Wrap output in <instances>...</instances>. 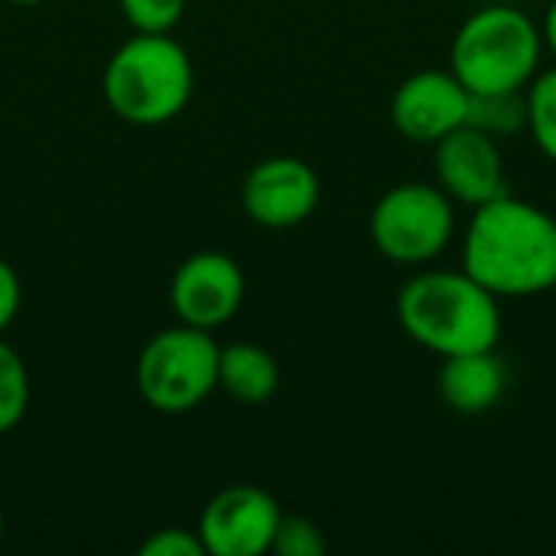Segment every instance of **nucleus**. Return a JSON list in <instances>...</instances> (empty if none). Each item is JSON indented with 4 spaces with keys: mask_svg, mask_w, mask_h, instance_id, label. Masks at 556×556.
I'll return each instance as SVG.
<instances>
[{
    "mask_svg": "<svg viewBox=\"0 0 556 556\" xmlns=\"http://www.w3.org/2000/svg\"><path fill=\"white\" fill-rule=\"evenodd\" d=\"M463 270L498 300L556 287V218L511 192L476 205L463 238Z\"/></svg>",
    "mask_w": 556,
    "mask_h": 556,
    "instance_id": "obj_1",
    "label": "nucleus"
},
{
    "mask_svg": "<svg viewBox=\"0 0 556 556\" xmlns=\"http://www.w3.org/2000/svg\"><path fill=\"white\" fill-rule=\"evenodd\" d=\"M401 329L427 352L450 358L489 352L502 339V306L472 274L420 270L397 293Z\"/></svg>",
    "mask_w": 556,
    "mask_h": 556,
    "instance_id": "obj_2",
    "label": "nucleus"
},
{
    "mask_svg": "<svg viewBox=\"0 0 556 556\" xmlns=\"http://www.w3.org/2000/svg\"><path fill=\"white\" fill-rule=\"evenodd\" d=\"M101 88L121 121L156 127L186 111L195 72L189 52L169 33H137L104 65Z\"/></svg>",
    "mask_w": 556,
    "mask_h": 556,
    "instance_id": "obj_3",
    "label": "nucleus"
},
{
    "mask_svg": "<svg viewBox=\"0 0 556 556\" xmlns=\"http://www.w3.org/2000/svg\"><path fill=\"white\" fill-rule=\"evenodd\" d=\"M541 55V26L518 7L492 3L476 10L453 36L450 68L469 94H508L531 85Z\"/></svg>",
    "mask_w": 556,
    "mask_h": 556,
    "instance_id": "obj_4",
    "label": "nucleus"
},
{
    "mask_svg": "<svg viewBox=\"0 0 556 556\" xmlns=\"http://www.w3.org/2000/svg\"><path fill=\"white\" fill-rule=\"evenodd\" d=\"M218 342L208 329L173 326L156 332L137 358V391L160 414H189L218 388Z\"/></svg>",
    "mask_w": 556,
    "mask_h": 556,
    "instance_id": "obj_5",
    "label": "nucleus"
},
{
    "mask_svg": "<svg viewBox=\"0 0 556 556\" xmlns=\"http://www.w3.org/2000/svg\"><path fill=\"white\" fill-rule=\"evenodd\" d=\"M371 244L394 264L424 267L437 261L456 235V202L430 182H401L371 208Z\"/></svg>",
    "mask_w": 556,
    "mask_h": 556,
    "instance_id": "obj_6",
    "label": "nucleus"
},
{
    "mask_svg": "<svg viewBox=\"0 0 556 556\" xmlns=\"http://www.w3.org/2000/svg\"><path fill=\"white\" fill-rule=\"evenodd\" d=\"M283 511L261 485H231L208 498L199 515V538L208 556H261L274 547Z\"/></svg>",
    "mask_w": 556,
    "mask_h": 556,
    "instance_id": "obj_7",
    "label": "nucleus"
},
{
    "mask_svg": "<svg viewBox=\"0 0 556 556\" xmlns=\"http://www.w3.org/2000/svg\"><path fill=\"white\" fill-rule=\"evenodd\" d=\"M244 303V270L222 251L186 257L169 280V306L179 323L195 329L225 326Z\"/></svg>",
    "mask_w": 556,
    "mask_h": 556,
    "instance_id": "obj_8",
    "label": "nucleus"
},
{
    "mask_svg": "<svg viewBox=\"0 0 556 556\" xmlns=\"http://www.w3.org/2000/svg\"><path fill=\"white\" fill-rule=\"evenodd\" d=\"M433 163H437V186L456 205L476 208L508 192L502 147L489 130L476 124H463L443 140H437Z\"/></svg>",
    "mask_w": 556,
    "mask_h": 556,
    "instance_id": "obj_9",
    "label": "nucleus"
},
{
    "mask_svg": "<svg viewBox=\"0 0 556 556\" xmlns=\"http://www.w3.org/2000/svg\"><path fill=\"white\" fill-rule=\"evenodd\" d=\"M472 94L453 68H427L404 78L391 98V121L414 143H437L469 124Z\"/></svg>",
    "mask_w": 556,
    "mask_h": 556,
    "instance_id": "obj_10",
    "label": "nucleus"
},
{
    "mask_svg": "<svg viewBox=\"0 0 556 556\" xmlns=\"http://www.w3.org/2000/svg\"><path fill=\"white\" fill-rule=\"evenodd\" d=\"M241 205L254 225L296 228L319 205V176L296 156H267L244 176Z\"/></svg>",
    "mask_w": 556,
    "mask_h": 556,
    "instance_id": "obj_11",
    "label": "nucleus"
},
{
    "mask_svg": "<svg viewBox=\"0 0 556 556\" xmlns=\"http://www.w3.org/2000/svg\"><path fill=\"white\" fill-rule=\"evenodd\" d=\"M508 388V368L489 352H466L443 358L440 368V397L456 414H485L492 410Z\"/></svg>",
    "mask_w": 556,
    "mask_h": 556,
    "instance_id": "obj_12",
    "label": "nucleus"
},
{
    "mask_svg": "<svg viewBox=\"0 0 556 556\" xmlns=\"http://www.w3.org/2000/svg\"><path fill=\"white\" fill-rule=\"evenodd\" d=\"M218 388L238 404L261 407L280 388V365L264 345L231 342L218 349Z\"/></svg>",
    "mask_w": 556,
    "mask_h": 556,
    "instance_id": "obj_13",
    "label": "nucleus"
},
{
    "mask_svg": "<svg viewBox=\"0 0 556 556\" xmlns=\"http://www.w3.org/2000/svg\"><path fill=\"white\" fill-rule=\"evenodd\" d=\"M525 104H528V130L538 150L556 163V65L531 78V85L525 88Z\"/></svg>",
    "mask_w": 556,
    "mask_h": 556,
    "instance_id": "obj_14",
    "label": "nucleus"
},
{
    "mask_svg": "<svg viewBox=\"0 0 556 556\" xmlns=\"http://www.w3.org/2000/svg\"><path fill=\"white\" fill-rule=\"evenodd\" d=\"M29 407V371L16 349L0 339V437L16 430Z\"/></svg>",
    "mask_w": 556,
    "mask_h": 556,
    "instance_id": "obj_15",
    "label": "nucleus"
},
{
    "mask_svg": "<svg viewBox=\"0 0 556 556\" xmlns=\"http://www.w3.org/2000/svg\"><path fill=\"white\" fill-rule=\"evenodd\" d=\"M469 124L495 134L505 130H518L521 124H528V104H525V91H508V94H472V111H469Z\"/></svg>",
    "mask_w": 556,
    "mask_h": 556,
    "instance_id": "obj_16",
    "label": "nucleus"
},
{
    "mask_svg": "<svg viewBox=\"0 0 556 556\" xmlns=\"http://www.w3.org/2000/svg\"><path fill=\"white\" fill-rule=\"evenodd\" d=\"M270 551L277 556H323L326 554V534L313 518L283 515Z\"/></svg>",
    "mask_w": 556,
    "mask_h": 556,
    "instance_id": "obj_17",
    "label": "nucleus"
},
{
    "mask_svg": "<svg viewBox=\"0 0 556 556\" xmlns=\"http://www.w3.org/2000/svg\"><path fill=\"white\" fill-rule=\"evenodd\" d=\"M117 7L137 33H169L186 13V0H117Z\"/></svg>",
    "mask_w": 556,
    "mask_h": 556,
    "instance_id": "obj_18",
    "label": "nucleus"
},
{
    "mask_svg": "<svg viewBox=\"0 0 556 556\" xmlns=\"http://www.w3.org/2000/svg\"><path fill=\"white\" fill-rule=\"evenodd\" d=\"M140 556H208L205 544L199 538V531H186V528H163L153 531L143 544Z\"/></svg>",
    "mask_w": 556,
    "mask_h": 556,
    "instance_id": "obj_19",
    "label": "nucleus"
},
{
    "mask_svg": "<svg viewBox=\"0 0 556 556\" xmlns=\"http://www.w3.org/2000/svg\"><path fill=\"white\" fill-rule=\"evenodd\" d=\"M20 300H23V287L16 270L0 257V336L7 332V326L16 319L20 313Z\"/></svg>",
    "mask_w": 556,
    "mask_h": 556,
    "instance_id": "obj_20",
    "label": "nucleus"
},
{
    "mask_svg": "<svg viewBox=\"0 0 556 556\" xmlns=\"http://www.w3.org/2000/svg\"><path fill=\"white\" fill-rule=\"evenodd\" d=\"M541 36H544V46L556 55V0L547 7L544 13V23H541Z\"/></svg>",
    "mask_w": 556,
    "mask_h": 556,
    "instance_id": "obj_21",
    "label": "nucleus"
},
{
    "mask_svg": "<svg viewBox=\"0 0 556 556\" xmlns=\"http://www.w3.org/2000/svg\"><path fill=\"white\" fill-rule=\"evenodd\" d=\"M7 3H16V7H36V3H46V0H7Z\"/></svg>",
    "mask_w": 556,
    "mask_h": 556,
    "instance_id": "obj_22",
    "label": "nucleus"
},
{
    "mask_svg": "<svg viewBox=\"0 0 556 556\" xmlns=\"http://www.w3.org/2000/svg\"><path fill=\"white\" fill-rule=\"evenodd\" d=\"M0 541H3V508H0Z\"/></svg>",
    "mask_w": 556,
    "mask_h": 556,
    "instance_id": "obj_23",
    "label": "nucleus"
}]
</instances>
